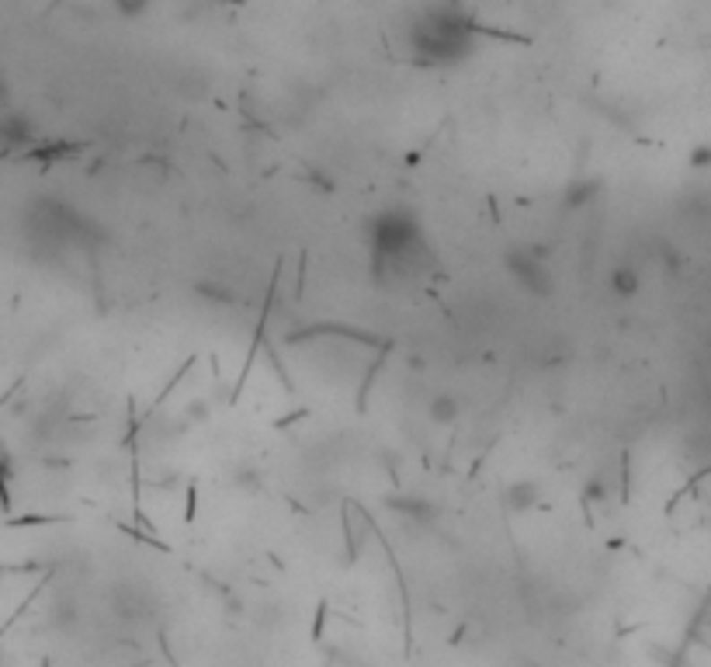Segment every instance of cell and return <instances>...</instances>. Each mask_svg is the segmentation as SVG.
I'll return each mask as SVG.
<instances>
[{
    "instance_id": "6da1fadb",
    "label": "cell",
    "mask_w": 711,
    "mask_h": 667,
    "mask_svg": "<svg viewBox=\"0 0 711 667\" xmlns=\"http://www.w3.org/2000/svg\"><path fill=\"white\" fill-rule=\"evenodd\" d=\"M371 254V271L375 278H395V275H410L423 261H430V247L423 237L421 215L406 206H389L378 209L365 226Z\"/></svg>"
},
{
    "instance_id": "7a4b0ae2",
    "label": "cell",
    "mask_w": 711,
    "mask_h": 667,
    "mask_svg": "<svg viewBox=\"0 0 711 667\" xmlns=\"http://www.w3.org/2000/svg\"><path fill=\"white\" fill-rule=\"evenodd\" d=\"M410 53L427 66H458L475 53L473 14L458 4L423 7L406 31Z\"/></svg>"
},
{
    "instance_id": "3957f363",
    "label": "cell",
    "mask_w": 711,
    "mask_h": 667,
    "mask_svg": "<svg viewBox=\"0 0 711 667\" xmlns=\"http://www.w3.org/2000/svg\"><path fill=\"white\" fill-rule=\"evenodd\" d=\"M503 268H507V275L514 278V285L521 293L534 295V299H549L555 293L552 265H549L545 247H531V243L507 247L503 250Z\"/></svg>"
},
{
    "instance_id": "277c9868",
    "label": "cell",
    "mask_w": 711,
    "mask_h": 667,
    "mask_svg": "<svg viewBox=\"0 0 711 667\" xmlns=\"http://www.w3.org/2000/svg\"><path fill=\"white\" fill-rule=\"evenodd\" d=\"M386 507L399 514L406 525H413V529H430L434 522H438V505L430 501V497H423V494H393V497H386Z\"/></svg>"
},
{
    "instance_id": "5b68a950",
    "label": "cell",
    "mask_w": 711,
    "mask_h": 667,
    "mask_svg": "<svg viewBox=\"0 0 711 667\" xmlns=\"http://www.w3.org/2000/svg\"><path fill=\"white\" fill-rule=\"evenodd\" d=\"M538 501H542V487L534 480H514L503 490V505H507V511H514V514L538 507Z\"/></svg>"
},
{
    "instance_id": "8992f818",
    "label": "cell",
    "mask_w": 711,
    "mask_h": 667,
    "mask_svg": "<svg viewBox=\"0 0 711 667\" xmlns=\"http://www.w3.org/2000/svg\"><path fill=\"white\" fill-rule=\"evenodd\" d=\"M601 191H604V178H577V181H569L566 191H562V206L566 209H583V206L597 202Z\"/></svg>"
},
{
    "instance_id": "52a82bcc",
    "label": "cell",
    "mask_w": 711,
    "mask_h": 667,
    "mask_svg": "<svg viewBox=\"0 0 711 667\" xmlns=\"http://www.w3.org/2000/svg\"><path fill=\"white\" fill-rule=\"evenodd\" d=\"M607 289L618 295V299H632L642 289V278H638V271L632 265H618L611 271V278H607Z\"/></svg>"
},
{
    "instance_id": "ba28073f",
    "label": "cell",
    "mask_w": 711,
    "mask_h": 667,
    "mask_svg": "<svg viewBox=\"0 0 711 667\" xmlns=\"http://www.w3.org/2000/svg\"><path fill=\"white\" fill-rule=\"evenodd\" d=\"M427 417L434 421V425H455L458 417H462V400L455 397V393H438L430 407H427Z\"/></svg>"
},
{
    "instance_id": "9c48e42d",
    "label": "cell",
    "mask_w": 711,
    "mask_h": 667,
    "mask_svg": "<svg viewBox=\"0 0 711 667\" xmlns=\"http://www.w3.org/2000/svg\"><path fill=\"white\" fill-rule=\"evenodd\" d=\"M0 139H7V143H28L31 139V126H28L25 118H4L0 122Z\"/></svg>"
},
{
    "instance_id": "30bf717a",
    "label": "cell",
    "mask_w": 711,
    "mask_h": 667,
    "mask_svg": "<svg viewBox=\"0 0 711 667\" xmlns=\"http://www.w3.org/2000/svg\"><path fill=\"white\" fill-rule=\"evenodd\" d=\"M687 163H690L694 171H711V143H698V146L690 150Z\"/></svg>"
}]
</instances>
